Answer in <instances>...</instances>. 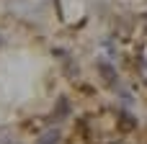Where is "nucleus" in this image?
<instances>
[{
	"instance_id": "obj_1",
	"label": "nucleus",
	"mask_w": 147,
	"mask_h": 144,
	"mask_svg": "<svg viewBox=\"0 0 147 144\" xmlns=\"http://www.w3.org/2000/svg\"><path fill=\"white\" fill-rule=\"evenodd\" d=\"M116 119H119V129H121L124 134H129V131L137 129V119H134L127 108H119V111H116Z\"/></svg>"
},
{
	"instance_id": "obj_4",
	"label": "nucleus",
	"mask_w": 147,
	"mask_h": 144,
	"mask_svg": "<svg viewBox=\"0 0 147 144\" xmlns=\"http://www.w3.org/2000/svg\"><path fill=\"white\" fill-rule=\"evenodd\" d=\"M57 106H59V116H65V113H67V98H59Z\"/></svg>"
},
{
	"instance_id": "obj_2",
	"label": "nucleus",
	"mask_w": 147,
	"mask_h": 144,
	"mask_svg": "<svg viewBox=\"0 0 147 144\" xmlns=\"http://www.w3.org/2000/svg\"><path fill=\"white\" fill-rule=\"evenodd\" d=\"M98 72H101V77H103V82L109 88H116V70L109 62H98Z\"/></svg>"
},
{
	"instance_id": "obj_3",
	"label": "nucleus",
	"mask_w": 147,
	"mask_h": 144,
	"mask_svg": "<svg viewBox=\"0 0 147 144\" xmlns=\"http://www.w3.org/2000/svg\"><path fill=\"white\" fill-rule=\"evenodd\" d=\"M59 137H62L59 129H49V131H44V134L36 139V144H57V142H59Z\"/></svg>"
}]
</instances>
